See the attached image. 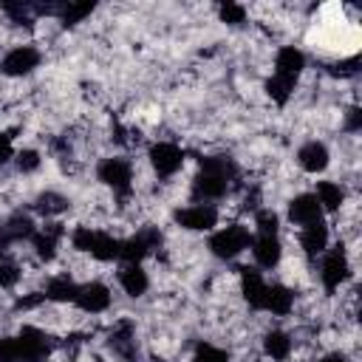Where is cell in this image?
<instances>
[{
    "label": "cell",
    "instance_id": "cell-1",
    "mask_svg": "<svg viewBox=\"0 0 362 362\" xmlns=\"http://www.w3.org/2000/svg\"><path fill=\"white\" fill-rule=\"evenodd\" d=\"M232 175H235V167H232V161L226 156H204L201 167H198V173L192 178L195 198H201V201H221L229 192Z\"/></svg>",
    "mask_w": 362,
    "mask_h": 362
},
{
    "label": "cell",
    "instance_id": "cell-2",
    "mask_svg": "<svg viewBox=\"0 0 362 362\" xmlns=\"http://www.w3.org/2000/svg\"><path fill=\"white\" fill-rule=\"evenodd\" d=\"M119 243H122V238H113L110 232H102L93 226H76L71 232V246L82 255H90L99 263L119 260Z\"/></svg>",
    "mask_w": 362,
    "mask_h": 362
},
{
    "label": "cell",
    "instance_id": "cell-3",
    "mask_svg": "<svg viewBox=\"0 0 362 362\" xmlns=\"http://www.w3.org/2000/svg\"><path fill=\"white\" fill-rule=\"evenodd\" d=\"M252 229L243 226V223H229V226H221L212 232L209 238V252L212 257L218 260H235L238 255H243L249 246H252Z\"/></svg>",
    "mask_w": 362,
    "mask_h": 362
},
{
    "label": "cell",
    "instance_id": "cell-4",
    "mask_svg": "<svg viewBox=\"0 0 362 362\" xmlns=\"http://www.w3.org/2000/svg\"><path fill=\"white\" fill-rule=\"evenodd\" d=\"M351 272H354V266H351V257H348L345 243H337L334 249H325V252H322L320 283H322V288H325L328 294L339 291V288L351 280Z\"/></svg>",
    "mask_w": 362,
    "mask_h": 362
},
{
    "label": "cell",
    "instance_id": "cell-5",
    "mask_svg": "<svg viewBox=\"0 0 362 362\" xmlns=\"http://www.w3.org/2000/svg\"><path fill=\"white\" fill-rule=\"evenodd\" d=\"M96 178L113 189V195L124 198L133 192V161L124 158V156H110V158H102L99 167H96Z\"/></svg>",
    "mask_w": 362,
    "mask_h": 362
},
{
    "label": "cell",
    "instance_id": "cell-6",
    "mask_svg": "<svg viewBox=\"0 0 362 362\" xmlns=\"http://www.w3.org/2000/svg\"><path fill=\"white\" fill-rule=\"evenodd\" d=\"M147 161L158 178H173L184 167V150L175 141H153L147 150Z\"/></svg>",
    "mask_w": 362,
    "mask_h": 362
},
{
    "label": "cell",
    "instance_id": "cell-7",
    "mask_svg": "<svg viewBox=\"0 0 362 362\" xmlns=\"http://www.w3.org/2000/svg\"><path fill=\"white\" fill-rule=\"evenodd\" d=\"M218 218H221L218 209L212 204H204V201L189 204V206H181L173 215V221L181 229H187V232H212L218 226Z\"/></svg>",
    "mask_w": 362,
    "mask_h": 362
},
{
    "label": "cell",
    "instance_id": "cell-8",
    "mask_svg": "<svg viewBox=\"0 0 362 362\" xmlns=\"http://www.w3.org/2000/svg\"><path fill=\"white\" fill-rule=\"evenodd\" d=\"M42 62V54L34 48V45H14L3 59H0V74L11 76V79H20V76H28L40 68Z\"/></svg>",
    "mask_w": 362,
    "mask_h": 362
},
{
    "label": "cell",
    "instance_id": "cell-9",
    "mask_svg": "<svg viewBox=\"0 0 362 362\" xmlns=\"http://www.w3.org/2000/svg\"><path fill=\"white\" fill-rule=\"evenodd\" d=\"M158 243H161L158 229H141V232H136L130 238H122V243H119V260H124V263H141Z\"/></svg>",
    "mask_w": 362,
    "mask_h": 362
},
{
    "label": "cell",
    "instance_id": "cell-10",
    "mask_svg": "<svg viewBox=\"0 0 362 362\" xmlns=\"http://www.w3.org/2000/svg\"><path fill=\"white\" fill-rule=\"evenodd\" d=\"M113 303V294L105 283L99 280H90V283H82L79 291H76V300L74 305L82 311V314H105Z\"/></svg>",
    "mask_w": 362,
    "mask_h": 362
},
{
    "label": "cell",
    "instance_id": "cell-11",
    "mask_svg": "<svg viewBox=\"0 0 362 362\" xmlns=\"http://www.w3.org/2000/svg\"><path fill=\"white\" fill-rule=\"evenodd\" d=\"M17 348H20V362H42L48 356V337L37 325H23L17 334Z\"/></svg>",
    "mask_w": 362,
    "mask_h": 362
},
{
    "label": "cell",
    "instance_id": "cell-12",
    "mask_svg": "<svg viewBox=\"0 0 362 362\" xmlns=\"http://www.w3.org/2000/svg\"><path fill=\"white\" fill-rule=\"evenodd\" d=\"M286 215H288V221H291L294 226H308V223L322 221L325 212H322L320 201L314 198V192H297V195L288 201Z\"/></svg>",
    "mask_w": 362,
    "mask_h": 362
},
{
    "label": "cell",
    "instance_id": "cell-13",
    "mask_svg": "<svg viewBox=\"0 0 362 362\" xmlns=\"http://www.w3.org/2000/svg\"><path fill=\"white\" fill-rule=\"evenodd\" d=\"M252 257L260 269H277L280 260H283V240L280 235H255L252 238Z\"/></svg>",
    "mask_w": 362,
    "mask_h": 362
},
{
    "label": "cell",
    "instance_id": "cell-14",
    "mask_svg": "<svg viewBox=\"0 0 362 362\" xmlns=\"http://www.w3.org/2000/svg\"><path fill=\"white\" fill-rule=\"evenodd\" d=\"M297 164H300V170H303V173H308V175L325 173V170H328V164H331V153H328L325 141L311 139V141L300 144V150H297Z\"/></svg>",
    "mask_w": 362,
    "mask_h": 362
},
{
    "label": "cell",
    "instance_id": "cell-15",
    "mask_svg": "<svg viewBox=\"0 0 362 362\" xmlns=\"http://www.w3.org/2000/svg\"><path fill=\"white\" fill-rule=\"evenodd\" d=\"M266 288H269V283L263 280V274L257 269H240V294L252 311H263Z\"/></svg>",
    "mask_w": 362,
    "mask_h": 362
},
{
    "label": "cell",
    "instance_id": "cell-16",
    "mask_svg": "<svg viewBox=\"0 0 362 362\" xmlns=\"http://www.w3.org/2000/svg\"><path fill=\"white\" fill-rule=\"evenodd\" d=\"M328 240H331V229L325 221H317V223H308L300 229V249L305 257H317L328 249Z\"/></svg>",
    "mask_w": 362,
    "mask_h": 362
},
{
    "label": "cell",
    "instance_id": "cell-17",
    "mask_svg": "<svg viewBox=\"0 0 362 362\" xmlns=\"http://www.w3.org/2000/svg\"><path fill=\"white\" fill-rule=\"evenodd\" d=\"M305 71V54L297 45H283L274 54V74L277 76H288V79H300V74Z\"/></svg>",
    "mask_w": 362,
    "mask_h": 362
},
{
    "label": "cell",
    "instance_id": "cell-18",
    "mask_svg": "<svg viewBox=\"0 0 362 362\" xmlns=\"http://www.w3.org/2000/svg\"><path fill=\"white\" fill-rule=\"evenodd\" d=\"M116 277H119V286L127 297H141L150 288V274L141 269V263H124Z\"/></svg>",
    "mask_w": 362,
    "mask_h": 362
},
{
    "label": "cell",
    "instance_id": "cell-19",
    "mask_svg": "<svg viewBox=\"0 0 362 362\" xmlns=\"http://www.w3.org/2000/svg\"><path fill=\"white\" fill-rule=\"evenodd\" d=\"M59 235H62V229H59V223H48V226H42L40 232H34L31 235V246H34V255L40 257V260H54L57 257V249H59Z\"/></svg>",
    "mask_w": 362,
    "mask_h": 362
},
{
    "label": "cell",
    "instance_id": "cell-20",
    "mask_svg": "<svg viewBox=\"0 0 362 362\" xmlns=\"http://www.w3.org/2000/svg\"><path fill=\"white\" fill-rule=\"evenodd\" d=\"M294 308V291L283 283H272L266 288V300H263V311L274 314V317H288Z\"/></svg>",
    "mask_w": 362,
    "mask_h": 362
},
{
    "label": "cell",
    "instance_id": "cell-21",
    "mask_svg": "<svg viewBox=\"0 0 362 362\" xmlns=\"http://www.w3.org/2000/svg\"><path fill=\"white\" fill-rule=\"evenodd\" d=\"M314 198L320 201L322 212H339L345 206V187L339 181H317Z\"/></svg>",
    "mask_w": 362,
    "mask_h": 362
},
{
    "label": "cell",
    "instance_id": "cell-22",
    "mask_svg": "<svg viewBox=\"0 0 362 362\" xmlns=\"http://www.w3.org/2000/svg\"><path fill=\"white\" fill-rule=\"evenodd\" d=\"M291 351H294L291 334L274 328V331H269V334L263 337V354H266L272 362H286V359L291 356Z\"/></svg>",
    "mask_w": 362,
    "mask_h": 362
},
{
    "label": "cell",
    "instance_id": "cell-23",
    "mask_svg": "<svg viewBox=\"0 0 362 362\" xmlns=\"http://www.w3.org/2000/svg\"><path fill=\"white\" fill-rule=\"evenodd\" d=\"M76 291H79V283H74L68 274H57L45 283V300L48 303H74L76 300Z\"/></svg>",
    "mask_w": 362,
    "mask_h": 362
},
{
    "label": "cell",
    "instance_id": "cell-24",
    "mask_svg": "<svg viewBox=\"0 0 362 362\" xmlns=\"http://www.w3.org/2000/svg\"><path fill=\"white\" fill-rule=\"evenodd\" d=\"M294 88H297V79H288V76H277L272 74L266 79V93L274 105H286L291 96H294Z\"/></svg>",
    "mask_w": 362,
    "mask_h": 362
},
{
    "label": "cell",
    "instance_id": "cell-25",
    "mask_svg": "<svg viewBox=\"0 0 362 362\" xmlns=\"http://www.w3.org/2000/svg\"><path fill=\"white\" fill-rule=\"evenodd\" d=\"M93 8H96V3H93V0L68 3V6L62 8V23H65V25H76V23H82L85 17H90V14H93Z\"/></svg>",
    "mask_w": 362,
    "mask_h": 362
},
{
    "label": "cell",
    "instance_id": "cell-26",
    "mask_svg": "<svg viewBox=\"0 0 362 362\" xmlns=\"http://www.w3.org/2000/svg\"><path fill=\"white\" fill-rule=\"evenodd\" d=\"M255 229L257 235H277L280 232V215L272 206H263L255 212Z\"/></svg>",
    "mask_w": 362,
    "mask_h": 362
},
{
    "label": "cell",
    "instance_id": "cell-27",
    "mask_svg": "<svg viewBox=\"0 0 362 362\" xmlns=\"http://www.w3.org/2000/svg\"><path fill=\"white\" fill-rule=\"evenodd\" d=\"M40 164H42V156H40V150H34V147H25V150H17V153H14V167H17L23 175L37 173Z\"/></svg>",
    "mask_w": 362,
    "mask_h": 362
},
{
    "label": "cell",
    "instance_id": "cell-28",
    "mask_svg": "<svg viewBox=\"0 0 362 362\" xmlns=\"http://www.w3.org/2000/svg\"><path fill=\"white\" fill-rule=\"evenodd\" d=\"M192 362H229V354L221 345L212 342H198L192 351Z\"/></svg>",
    "mask_w": 362,
    "mask_h": 362
},
{
    "label": "cell",
    "instance_id": "cell-29",
    "mask_svg": "<svg viewBox=\"0 0 362 362\" xmlns=\"http://www.w3.org/2000/svg\"><path fill=\"white\" fill-rule=\"evenodd\" d=\"M218 17H221V23H226V25H240V23H246V8H243L240 3H223V6L218 8Z\"/></svg>",
    "mask_w": 362,
    "mask_h": 362
},
{
    "label": "cell",
    "instance_id": "cell-30",
    "mask_svg": "<svg viewBox=\"0 0 362 362\" xmlns=\"http://www.w3.org/2000/svg\"><path fill=\"white\" fill-rule=\"evenodd\" d=\"M17 280H20V269L11 260L0 257V288H11L17 286Z\"/></svg>",
    "mask_w": 362,
    "mask_h": 362
},
{
    "label": "cell",
    "instance_id": "cell-31",
    "mask_svg": "<svg viewBox=\"0 0 362 362\" xmlns=\"http://www.w3.org/2000/svg\"><path fill=\"white\" fill-rule=\"evenodd\" d=\"M0 362H20L17 337H0Z\"/></svg>",
    "mask_w": 362,
    "mask_h": 362
},
{
    "label": "cell",
    "instance_id": "cell-32",
    "mask_svg": "<svg viewBox=\"0 0 362 362\" xmlns=\"http://www.w3.org/2000/svg\"><path fill=\"white\" fill-rule=\"evenodd\" d=\"M14 141H11V133H3L0 130V167L3 164H8V161H14Z\"/></svg>",
    "mask_w": 362,
    "mask_h": 362
},
{
    "label": "cell",
    "instance_id": "cell-33",
    "mask_svg": "<svg viewBox=\"0 0 362 362\" xmlns=\"http://www.w3.org/2000/svg\"><path fill=\"white\" fill-rule=\"evenodd\" d=\"M345 130H348V133H359V130H362V113H359L356 105L345 110Z\"/></svg>",
    "mask_w": 362,
    "mask_h": 362
},
{
    "label": "cell",
    "instance_id": "cell-34",
    "mask_svg": "<svg viewBox=\"0 0 362 362\" xmlns=\"http://www.w3.org/2000/svg\"><path fill=\"white\" fill-rule=\"evenodd\" d=\"M320 362H351V359H348V354H342V351H328V354L320 356Z\"/></svg>",
    "mask_w": 362,
    "mask_h": 362
},
{
    "label": "cell",
    "instance_id": "cell-35",
    "mask_svg": "<svg viewBox=\"0 0 362 362\" xmlns=\"http://www.w3.org/2000/svg\"><path fill=\"white\" fill-rule=\"evenodd\" d=\"M8 246H11V238H8L6 232H0V257L6 255V249H8Z\"/></svg>",
    "mask_w": 362,
    "mask_h": 362
}]
</instances>
